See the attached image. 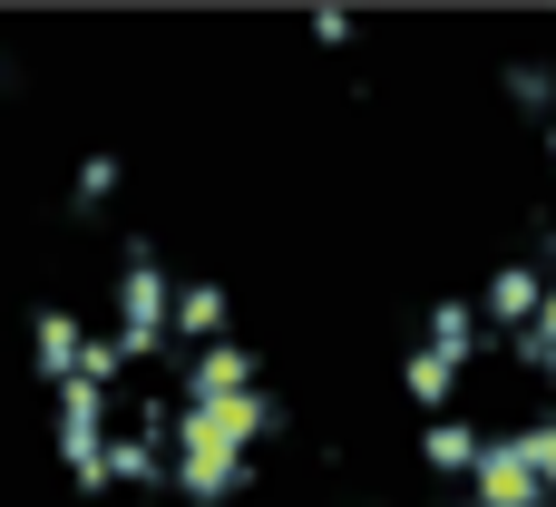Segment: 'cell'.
<instances>
[{"label":"cell","instance_id":"cell-1","mask_svg":"<svg viewBox=\"0 0 556 507\" xmlns=\"http://www.w3.org/2000/svg\"><path fill=\"white\" fill-rule=\"evenodd\" d=\"M235 420H244L235 352L215 342L205 313L147 283L88 352H68V449L98 479H195L225 459Z\"/></svg>","mask_w":556,"mask_h":507},{"label":"cell","instance_id":"cell-2","mask_svg":"<svg viewBox=\"0 0 556 507\" xmlns=\"http://www.w3.org/2000/svg\"><path fill=\"white\" fill-rule=\"evenodd\" d=\"M420 420L479 479H556V303L498 293L420 352Z\"/></svg>","mask_w":556,"mask_h":507}]
</instances>
